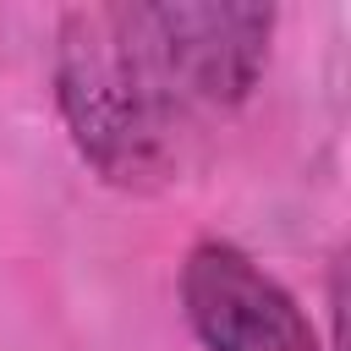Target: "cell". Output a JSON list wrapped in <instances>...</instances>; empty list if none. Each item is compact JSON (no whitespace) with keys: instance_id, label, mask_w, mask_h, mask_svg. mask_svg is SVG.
Masks as SVG:
<instances>
[{"instance_id":"obj_2","label":"cell","mask_w":351,"mask_h":351,"mask_svg":"<svg viewBox=\"0 0 351 351\" xmlns=\"http://www.w3.org/2000/svg\"><path fill=\"white\" fill-rule=\"evenodd\" d=\"M176 302L197 351H329L296 291L214 230L181 252Z\"/></svg>"},{"instance_id":"obj_1","label":"cell","mask_w":351,"mask_h":351,"mask_svg":"<svg viewBox=\"0 0 351 351\" xmlns=\"http://www.w3.org/2000/svg\"><path fill=\"white\" fill-rule=\"evenodd\" d=\"M49 93L77 159L115 192L181 176L197 115L148 27L143 0L66 5L49 38Z\"/></svg>"},{"instance_id":"obj_3","label":"cell","mask_w":351,"mask_h":351,"mask_svg":"<svg viewBox=\"0 0 351 351\" xmlns=\"http://www.w3.org/2000/svg\"><path fill=\"white\" fill-rule=\"evenodd\" d=\"M143 5L197 126L236 115L258 93L280 33V5L258 0H143Z\"/></svg>"}]
</instances>
